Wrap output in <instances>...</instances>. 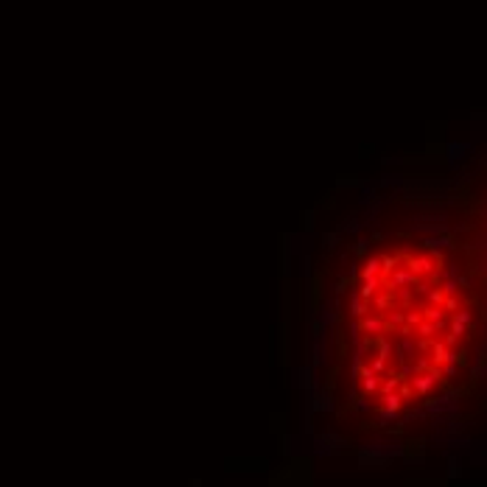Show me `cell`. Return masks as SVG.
I'll list each match as a JSON object with an SVG mask.
<instances>
[{
  "label": "cell",
  "instance_id": "7a4b0ae2",
  "mask_svg": "<svg viewBox=\"0 0 487 487\" xmlns=\"http://www.w3.org/2000/svg\"><path fill=\"white\" fill-rule=\"evenodd\" d=\"M361 333L364 336H370V339H381L386 333V319H384V314H367V317L361 319Z\"/></svg>",
  "mask_w": 487,
  "mask_h": 487
},
{
  "label": "cell",
  "instance_id": "ba28073f",
  "mask_svg": "<svg viewBox=\"0 0 487 487\" xmlns=\"http://www.w3.org/2000/svg\"><path fill=\"white\" fill-rule=\"evenodd\" d=\"M457 308H459V302L454 300V297H448V300H445V311H457Z\"/></svg>",
  "mask_w": 487,
  "mask_h": 487
},
{
  "label": "cell",
  "instance_id": "52a82bcc",
  "mask_svg": "<svg viewBox=\"0 0 487 487\" xmlns=\"http://www.w3.org/2000/svg\"><path fill=\"white\" fill-rule=\"evenodd\" d=\"M423 319H426V317H423V311H415V308L406 311V325H420Z\"/></svg>",
  "mask_w": 487,
  "mask_h": 487
},
{
  "label": "cell",
  "instance_id": "6da1fadb",
  "mask_svg": "<svg viewBox=\"0 0 487 487\" xmlns=\"http://www.w3.org/2000/svg\"><path fill=\"white\" fill-rule=\"evenodd\" d=\"M406 266H409L417 277H426V275L434 277V275H437V269H439V266H437V255H415V258H409V263H406Z\"/></svg>",
  "mask_w": 487,
  "mask_h": 487
},
{
  "label": "cell",
  "instance_id": "277c9868",
  "mask_svg": "<svg viewBox=\"0 0 487 487\" xmlns=\"http://www.w3.org/2000/svg\"><path fill=\"white\" fill-rule=\"evenodd\" d=\"M367 277H384V263H381V258H367L364 263H361V280H367Z\"/></svg>",
  "mask_w": 487,
  "mask_h": 487
},
{
  "label": "cell",
  "instance_id": "8992f818",
  "mask_svg": "<svg viewBox=\"0 0 487 487\" xmlns=\"http://www.w3.org/2000/svg\"><path fill=\"white\" fill-rule=\"evenodd\" d=\"M442 302H445V291L442 289L428 291V305H442Z\"/></svg>",
  "mask_w": 487,
  "mask_h": 487
},
{
  "label": "cell",
  "instance_id": "3957f363",
  "mask_svg": "<svg viewBox=\"0 0 487 487\" xmlns=\"http://www.w3.org/2000/svg\"><path fill=\"white\" fill-rule=\"evenodd\" d=\"M378 291H384V277H367V280L359 283V294L370 302L378 297Z\"/></svg>",
  "mask_w": 487,
  "mask_h": 487
},
{
  "label": "cell",
  "instance_id": "5b68a950",
  "mask_svg": "<svg viewBox=\"0 0 487 487\" xmlns=\"http://www.w3.org/2000/svg\"><path fill=\"white\" fill-rule=\"evenodd\" d=\"M381 263H384V275H392V272L401 266V258H395V255H384V258H381Z\"/></svg>",
  "mask_w": 487,
  "mask_h": 487
}]
</instances>
